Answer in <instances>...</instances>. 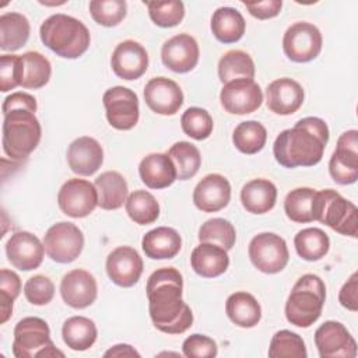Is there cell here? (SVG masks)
<instances>
[{
	"instance_id": "7dc6e473",
	"label": "cell",
	"mask_w": 358,
	"mask_h": 358,
	"mask_svg": "<svg viewBox=\"0 0 358 358\" xmlns=\"http://www.w3.org/2000/svg\"><path fill=\"white\" fill-rule=\"evenodd\" d=\"M24 77L22 57L18 55H3L0 57V91L7 92L21 85Z\"/></svg>"
},
{
	"instance_id": "4fadbf2b",
	"label": "cell",
	"mask_w": 358,
	"mask_h": 358,
	"mask_svg": "<svg viewBox=\"0 0 358 358\" xmlns=\"http://www.w3.org/2000/svg\"><path fill=\"white\" fill-rule=\"evenodd\" d=\"M329 172L338 185H351L358 179V131H344L329 161Z\"/></svg>"
},
{
	"instance_id": "52a82bcc",
	"label": "cell",
	"mask_w": 358,
	"mask_h": 358,
	"mask_svg": "<svg viewBox=\"0 0 358 358\" xmlns=\"http://www.w3.org/2000/svg\"><path fill=\"white\" fill-rule=\"evenodd\" d=\"M13 354L17 358L64 357V354L55 347L48 323L35 316L24 317L15 324Z\"/></svg>"
},
{
	"instance_id": "484cf974",
	"label": "cell",
	"mask_w": 358,
	"mask_h": 358,
	"mask_svg": "<svg viewBox=\"0 0 358 358\" xmlns=\"http://www.w3.org/2000/svg\"><path fill=\"white\" fill-rule=\"evenodd\" d=\"M190 264L196 274L204 278H214L224 274L229 266V256L218 245L200 242L190 255Z\"/></svg>"
},
{
	"instance_id": "9a60e30c",
	"label": "cell",
	"mask_w": 358,
	"mask_h": 358,
	"mask_svg": "<svg viewBox=\"0 0 358 358\" xmlns=\"http://www.w3.org/2000/svg\"><path fill=\"white\" fill-rule=\"evenodd\" d=\"M315 344L322 358H355L357 343L345 326L327 320L315 331Z\"/></svg>"
},
{
	"instance_id": "cb8c5ba5",
	"label": "cell",
	"mask_w": 358,
	"mask_h": 358,
	"mask_svg": "<svg viewBox=\"0 0 358 358\" xmlns=\"http://www.w3.org/2000/svg\"><path fill=\"white\" fill-rule=\"evenodd\" d=\"M103 162L101 144L88 136L76 138L67 148V164L80 176L94 175Z\"/></svg>"
},
{
	"instance_id": "f35d334b",
	"label": "cell",
	"mask_w": 358,
	"mask_h": 358,
	"mask_svg": "<svg viewBox=\"0 0 358 358\" xmlns=\"http://www.w3.org/2000/svg\"><path fill=\"white\" fill-rule=\"evenodd\" d=\"M24 63V77L21 87L28 90H38L45 87L52 74L50 62L39 52L31 50L21 55Z\"/></svg>"
},
{
	"instance_id": "ac0fdd59",
	"label": "cell",
	"mask_w": 358,
	"mask_h": 358,
	"mask_svg": "<svg viewBox=\"0 0 358 358\" xmlns=\"http://www.w3.org/2000/svg\"><path fill=\"white\" fill-rule=\"evenodd\" d=\"M144 101L152 112L171 116L183 105V92L173 80L154 77L144 87Z\"/></svg>"
},
{
	"instance_id": "277c9868",
	"label": "cell",
	"mask_w": 358,
	"mask_h": 358,
	"mask_svg": "<svg viewBox=\"0 0 358 358\" xmlns=\"http://www.w3.org/2000/svg\"><path fill=\"white\" fill-rule=\"evenodd\" d=\"M326 285L316 274H303L294 284L285 302V317L296 327L312 326L322 315Z\"/></svg>"
},
{
	"instance_id": "d4e9b609",
	"label": "cell",
	"mask_w": 358,
	"mask_h": 358,
	"mask_svg": "<svg viewBox=\"0 0 358 358\" xmlns=\"http://www.w3.org/2000/svg\"><path fill=\"white\" fill-rule=\"evenodd\" d=\"M138 173L143 183L150 189H165L176 180L175 165L166 152L145 155L138 165Z\"/></svg>"
},
{
	"instance_id": "8d00e7d4",
	"label": "cell",
	"mask_w": 358,
	"mask_h": 358,
	"mask_svg": "<svg viewBox=\"0 0 358 358\" xmlns=\"http://www.w3.org/2000/svg\"><path fill=\"white\" fill-rule=\"evenodd\" d=\"M126 213L131 221L138 225H148L159 217V204L147 190H134L127 196L124 203Z\"/></svg>"
},
{
	"instance_id": "603a6c76",
	"label": "cell",
	"mask_w": 358,
	"mask_h": 358,
	"mask_svg": "<svg viewBox=\"0 0 358 358\" xmlns=\"http://www.w3.org/2000/svg\"><path fill=\"white\" fill-rule=\"evenodd\" d=\"M231 200V185L220 173L206 175L193 190L194 206L204 213H215L228 206Z\"/></svg>"
},
{
	"instance_id": "6da1fadb",
	"label": "cell",
	"mask_w": 358,
	"mask_h": 358,
	"mask_svg": "<svg viewBox=\"0 0 358 358\" xmlns=\"http://www.w3.org/2000/svg\"><path fill=\"white\" fill-rule=\"evenodd\" d=\"M183 278L175 267L155 270L147 280L150 317L154 326L168 334H182L193 324V313L182 299Z\"/></svg>"
},
{
	"instance_id": "83f0119b",
	"label": "cell",
	"mask_w": 358,
	"mask_h": 358,
	"mask_svg": "<svg viewBox=\"0 0 358 358\" xmlns=\"http://www.w3.org/2000/svg\"><path fill=\"white\" fill-rule=\"evenodd\" d=\"M277 200V187L268 179L257 178L243 185L241 201L243 208L252 214L268 213Z\"/></svg>"
},
{
	"instance_id": "3957f363",
	"label": "cell",
	"mask_w": 358,
	"mask_h": 358,
	"mask_svg": "<svg viewBox=\"0 0 358 358\" xmlns=\"http://www.w3.org/2000/svg\"><path fill=\"white\" fill-rule=\"evenodd\" d=\"M39 36L46 48L64 59L83 56L91 42L88 28L80 20L62 13L53 14L42 22Z\"/></svg>"
},
{
	"instance_id": "836d02e7",
	"label": "cell",
	"mask_w": 358,
	"mask_h": 358,
	"mask_svg": "<svg viewBox=\"0 0 358 358\" xmlns=\"http://www.w3.org/2000/svg\"><path fill=\"white\" fill-rule=\"evenodd\" d=\"M295 250L306 262H316L324 257L330 249V239L320 228H305L294 238Z\"/></svg>"
},
{
	"instance_id": "8992f818",
	"label": "cell",
	"mask_w": 358,
	"mask_h": 358,
	"mask_svg": "<svg viewBox=\"0 0 358 358\" xmlns=\"http://www.w3.org/2000/svg\"><path fill=\"white\" fill-rule=\"evenodd\" d=\"M310 213L313 221H319L333 231L357 238L358 234V210L354 203L344 199L333 189L315 192Z\"/></svg>"
},
{
	"instance_id": "d6a6232c",
	"label": "cell",
	"mask_w": 358,
	"mask_h": 358,
	"mask_svg": "<svg viewBox=\"0 0 358 358\" xmlns=\"http://www.w3.org/2000/svg\"><path fill=\"white\" fill-rule=\"evenodd\" d=\"M96 326L85 316H71L62 327V337L66 345L74 351H85L96 341Z\"/></svg>"
},
{
	"instance_id": "44dd1931",
	"label": "cell",
	"mask_w": 358,
	"mask_h": 358,
	"mask_svg": "<svg viewBox=\"0 0 358 358\" xmlns=\"http://www.w3.org/2000/svg\"><path fill=\"white\" fill-rule=\"evenodd\" d=\"M199 45L189 34H178L169 38L161 49L164 66L175 73H187L193 70L199 62Z\"/></svg>"
},
{
	"instance_id": "f6af8a7d",
	"label": "cell",
	"mask_w": 358,
	"mask_h": 358,
	"mask_svg": "<svg viewBox=\"0 0 358 358\" xmlns=\"http://www.w3.org/2000/svg\"><path fill=\"white\" fill-rule=\"evenodd\" d=\"M92 20L102 27H116L123 21L127 13L124 0H92L90 1Z\"/></svg>"
},
{
	"instance_id": "ab89813d",
	"label": "cell",
	"mask_w": 358,
	"mask_h": 358,
	"mask_svg": "<svg viewBox=\"0 0 358 358\" xmlns=\"http://www.w3.org/2000/svg\"><path fill=\"white\" fill-rule=\"evenodd\" d=\"M270 358H306L308 351L302 337L291 330L277 331L268 347Z\"/></svg>"
},
{
	"instance_id": "ba28073f",
	"label": "cell",
	"mask_w": 358,
	"mask_h": 358,
	"mask_svg": "<svg viewBox=\"0 0 358 358\" xmlns=\"http://www.w3.org/2000/svg\"><path fill=\"white\" fill-rule=\"evenodd\" d=\"M43 246L50 260L62 264L71 263L83 252L84 235L76 224L62 221L46 231Z\"/></svg>"
},
{
	"instance_id": "816d5d0a",
	"label": "cell",
	"mask_w": 358,
	"mask_h": 358,
	"mask_svg": "<svg viewBox=\"0 0 358 358\" xmlns=\"http://www.w3.org/2000/svg\"><path fill=\"white\" fill-rule=\"evenodd\" d=\"M357 289H358V274L354 273L347 280V282L341 287L340 294H338L340 303L351 312H357V309H358V296H357L358 291Z\"/></svg>"
},
{
	"instance_id": "74e56055",
	"label": "cell",
	"mask_w": 358,
	"mask_h": 358,
	"mask_svg": "<svg viewBox=\"0 0 358 358\" xmlns=\"http://www.w3.org/2000/svg\"><path fill=\"white\" fill-rule=\"evenodd\" d=\"M266 140L267 130L260 122L256 120H246L239 123L232 133V143L235 148L248 155L262 151Z\"/></svg>"
},
{
	"instance_id": "30bf717a",
	"label": "cell",
	"mask_w": 358,
	"mask_h": 358,
	"mask_svg": "<svg viewBox=\"0 0 358 358\" xmlns=\"http://www.w3.org/2000/svg\"><path fill=\"white\" fill-rule=\"evenodd\" d=\"M323 38L319 28L310 22H295L287 28L282 38L285 56L295 63H308L322 50Z\"/></svg>"
},
{
	"instance_id": "f1b7e54d",
	"label": "cell",
	"mask_w": 358,
	"mask_h": 358,
	"mask_svg": "<svg viewBox=\"0 0 358 358\" xmlns=\"http://www.w3.org/2000/svg\"><path fill=\"white\" fill-rule=\"evenodd\" d=\"M98 192V206L103 210L120 208L129 196L127 182L116 171L102 172L94 182Z\"/></svg>"
},
{
	"instance_id": "ffe728a7",
	"label": "cell",
	"mask_w": 358,
	"mask_h": 358,
	"mask_svg": "<svg viewBox=\"0 0 358 358\" xmlns=\"http://www.w3.org/2000/svg\"><path fill=\"white\" fill-rule=\"evenodd\" d=\"M110 66L117 77L129 81L137 80L147 71L148 53L141 43L127 39L115 48Z\"/></svg>"
},
{
	"instance_id": "f546056e",
	"label": "cell",
	"mask_w": 358,
	"mask_h": 358,
	"mask_svg": "<svg viewBox=\"0 0 358 358\" xmlns=\"http://www.w3.org/2000/svg\"><path fill=\"white\" fill-rule=\"evenodd\" d=\"M227 316L239 327H255L262 319V308L257 299L245 291L234 292L225 302Z\"/></svg>"
},
{
	"instance_id": "e575fe53",
	"label": "cell",
	"mask_w": 358,
	"mask_h": 358,
	"mask_svg": "<svg viewBox=\"0 0 358 358\" xmlns=\"http://www.w3.org/2000/svg\"><path fill=\"white\" fill-rule=\"evenodd\" d=\"M255 73V63L243 50H229L224 53L218 62V77L222 84L238 78L253 80Z\"/></svg>"
},
{
	"instance_id": "d6986e66",
	"label": "cell",
	"mask_w": 358,
	"mask_h": 358,
	"mask_svg": "<svg viewBox=\"0 0 358 358\" xmlns=\"http://www.w3.org/2000/svg\"><path fill=\"white\" fill-rule=\"evenodd\" d=\"M60 295L69 306L74 309H84L92 305L96 299V280L90 271L74 268L63 275L60 282Z\"/></svg>"
},
{
	"instance_id": "2e32d148",
	"label": "cell",
	"mask_w": 358,
	"mask_h": 358,
	"mask_svg": "<svg viewBox=\"0 0 358 358\" xmlns=\"http://www.w3.org/2000/svg\"><path fill=\"white\" fill-rule=\"evenodd\" d=\"M8 262L21 271H31L41 266L45 246L38 236L28 231L14 232L6 243Z\"/></svg>"
},
{
	"instance_id": "5b68a950",
	"label": "cell",
	"mask_w": 358,
	"mask_h": 358,
	"mask_svg": "<svg viewBox=\"0 0 358 358\" xmlns=\"http://www.w3.org/2000/svg\"><path fill=\"white\" fill-rule=\"evenodd\" d=\"M42 127L35 112L27 108H14L4 113L3 150L11 159H25L39 144Z\"/></svg>"
},
{
	"instance_id": "f5cc1de1",
	"label": "cell",
	"mask_w": 358,
	"mask_h": 358,
	"mask_svg": "<svg viewBox=\"0 0 358 358\" xmlns=\"http://www.w3.org/2000/svg\"><path fill=\"white\" fill-rule=\"evenodd\" d=\"M14 108H27V109H31L34 112H36V99L28 94V92H13L11 95H8L4 102H3V106H1V110H3V115L7 113L8 110L14 109Z\"/></svg>"
},
{
	"instance_id": "4dcf8cb0",
	"label": "cell",
	"mask_w": 358,
	"mask_h": 358,
	"mask_svg": "<svg viewBox=\"0 0 358 358\" xmlns=\"http://www.w3.org/2000/svg\"><path fill=\"white\" fill-rule=\"evenodd\" d=\"M243 15L234 7H220L211 17V32L222 43H235L245 34Z\"/></svg>"
},
{
	"instance_id": "b9f144b4",
	"label": "cell",
	"mask_w": 358,
	"mask_h": 358,
	"mask_svg": "<svg viewBox=\"0 0 358 358\" xmlns=\"http://www.w3.org/2000/svg\"><path fill=\"white\" fill-rule=\"evenodd\" d=\"M315 189L312 187H296L291 190L284 200V211L287 217L299 224L312 222V213H310V204L315 194Z\"/></svg>"
},
{
	"instance_id": "681fc988",
	"label": "cell",
	"mask_w": 358,
	"mask_h": 358,
	"mask_svg": "<svg viewBox=\"0 0 358 358\" xmlns=\"http://www.w3.org/2000/svg\"><path fill=\"white\" fill-rule=\"evenodd\" d=\"M182 350L187 358H214L218 352L217 343L213 338L197 333L183 341Z\"/></svg>"
},
{
	"instance_id": "60d3db41",
	"label": "cell",
	"mask_w": 358,
	"mask_h": 358,
	"mask_svg": "<svg viewBox=\"0 0 358 358\" xmlns=\"http://www.w3.org/2000/svg\"><path fill=\"white\" fill-rule=\"evenodd\" d=\"M199 241L218 245L228 252L235 245L236 232L228 220L211 218L201 224L199 229Z\"/></svg>"
},
{
	"instance_id": "7c38bea8",
	"label": "cell",
	"mask_w": 358,
	"mask_h": 358,
	"mask_svg": "<svg viewBox=\"0 0 358 358\" xmlns=\"http://www.w3.org/2000/svg\"><path fill=\"white\" fill-rule=\"evenodd\" d=\"M60 210L71 218H84L98 206V192L90 180L73 178L63 183L57 194Z\"/></svg>"
},
{
	"instance_id": "c3c4849f",
	"label": "cell",
	"mask_w": 358,
	"mask_h": 358,
	"mask_svg": "<svg viewBox=\"0 0 358 358\" xmlns=\"http://www.w3.org/2000/svg\"><path fill=\"white\" fill-rule=\"evenodd\" d=\"M24 295L32 305H48L55 295V285L46 275L36 274L27 280L24 285Z\"/></svg>"
},
{
	"instance_id": "9c48e42d",
	"label": "cell",
	"mask_w": 358,
	"mask_h": 358,
	"mask_svg": "<svg viewBox=\"0 0 358 358\" xmlns=\"http://www.w3.org/2000/svg\"><path fill=\"white\" fill-rule=\"evenodd\" d=\"M249 257L253 266L266 274H275L285 268L289 253L285 241L273 232H262L249 243Z\"/></svg>"
},
{
	"instance_id": "7402d4cb",
	"label": "cell",
	"mask_w": 358,
	"mask_h": 358,
	"mask_svg": "<svg viewBox=\"0 0 358 358\" xmlns=\"http://www.w3.org/2000/svg\"><path fill=\"white\" fill-rule=\"evenodd\" d=\"M302 85L288 77H282L271 81L266 88L267 108L281 116L295 113L303 103Z\"/></svg>"
},
{
	"instance_id": "7bdbcfd3",
	"label": "cell",
	"mask_w": 358,
	"mask_h": 358,
	"mask_svg": "<svg viewBox=\"0 0 358 358\" xmlns=\"http://www.w3.org/2000/svg\"><path fill=\"white\" fill-rule=\"evenodd\" d=\"M180 126L186 136L201 141L211 136L214 122L206 109L192 106L183 112L180 117Z\"/></svg>"
},
{
	"instance_id": "ee69618b",
	"label": "cell",
	"mask_w": 358,
	"mask_h": 358,
	"mask_svg": "<svg viewBox=\"0 0 358 358\" xmlns=\"http://www.w3.org/2000/svg\"><path fill=\"white\" fill-rule=\"evenodd\" d=\"M147 8L152 22L161 28L176 27L185 17V4L179 0L147 1Z\"/></svg>"
},
{
	"instance_id": "4316f807",
	"label": "cell",
	"mask_w": 358,
	"mask_h": 358,
	"mask_svg": "<svg viewBox=\"0 0 358 358\" xmlns=\"http://www.w3.org/2000/svg\"><path fill=\"white\" fill-rule=\"evenodd\" d=\"M141 248L150 259H172L179 253L182 239L176 229L169 227H157L143 236Z\"/></svg>"
},
{
	"instance_id": "bcb514c9",
	"label": "cell",
	"mask_w": 358,
	"mask_h": 358,
	"mask_svg": "<svg viewBox=\"0 0 358 358\" xmlns=\"http://www.w3.org/2000/svg\"><path fill=\"white\" fill-rule=\"evenodd\" d=\"M21 292V280L17 273L1 268L0 270V302H1V323H6L13 313V302Z\"/></svg>"
},
{
	"instance_id": "1f68e13d",
	"label": "cell",
	"mask_w": 358,
	"mask_h": 358,
	"mask_svg": "<svg viewBox=\"0 0 358 358\" xmlns=\"http://www.w3.org/2000/svg\"><path fill=\"white\" fill-rule=\"evenodd\" d=\"M31 25L20 13H4L0 15V48L6 52L21 49L29 39Z\"/></svg>"
},
{
	"instance_id": "7a4b0ae2",
	"label": "cell",
	"mask_w": 358,
	"mask_h": 358,
	"mask_svg": "<svg viewBox=\"0 0 358 358\" xmlns=\"http://www.w3.org/2000/svg\"><path fill=\"white\" fill-rule=\"evenodd\" d=\"M327 141L329 127L324 120L308 116L277 136L273 154L284 168L313 166L322 161Z\"/></svg>"
},
{
	"instance_id": "d590c367",
	"label": "cell",
	"mask_w": 358,
	"mask_h": 358,
	"mask_svg": "<svg viewBox=\"0 0 358 358\" xmlns=\"http://www.w3.org/2000/svg\"><path fill=\"white\" fill-rule=\"evenodd\" d=\"M166 154L175 165L176 179L179 180H187L193 178L201 165V155L199 148L189 141L175 143Z\"/></svg>"
},
{
	"instance_id": "f907efd6",
	"label": "cell",
	"mask_w": 358,
	"mask_h": 358,
	"mask_svg": "<svg viewBox=\"0 0 358 358\" xmlns=\"http://www.w3.org/2000/svg\"><path fill=\"white\" fill-rule=\"evenodd\" d=\"M249 14L257 20L274 18L280 14L282 1L281 0H266V1H243Z\"/></svg>"
},
{
	"instance_id": "5bb4252c",
	"label": "cell",
	"mask_w": 358,
	"mask_h": 358,
	"mask_svg": "<svg viewBox=\"0 0 358 358\" xmlns=\"http://www.w3.org/2000/svg\"><path fill=\"white\" fill-rule=\"evenodd\" d=\"M220 101L231 115H248L257 110L263 102L260 85L250 78H238L224 84Z\"/></svg>"
},
{
	"instance_id": "db71d44e",
	"label": "cell",
	"mask_w": 358,
	"mask_h": 358,
	"mask_svg": "<svg viewBox=\"0 0 358 358\" xmlns=\"http://www.w3.org/2000/svg\"><path fill=\"white\" fill-rule=\"evenodd\" d=\"M103 355L105 357H140V354L129 344H116L112 348H109Z\"/></svg>"
},
{
	"instance_id": "e0dca14e",
	"label": "cell",
	"mask_w": 358,
	"mask_h": 358,
	"mask_svg": "<svg viewBox=\"0 0 358 358\" xmlns=\"http://www.w3.org/2000/svg\"><path fill=\"white\" fill-rule=\"evenodd\" d=\"M106 273L119 287H133L143 274V259L131 246H117L106 257Z\"/></svg>"
},
{
	"instance_id": "8fae6325",
	"label": "cell",
	"mask_w": 358,
	"mask_h": 358,
	"mask_svg": "<svg viewBox=\"0 0 358 358\" xmlns=\"http://www.w3.org/2000/svg\"><path fill=\"white\" fill-rule=\"evenodd\" d=\"M109 124L116 130L133 129L140 117L138 96L130 88L116 85L105 91L102 96Z\"/></svg>"
}]
</instances>
